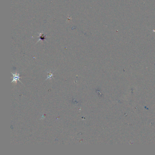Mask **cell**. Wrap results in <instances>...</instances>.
<instances>
[{
  "mask_svg": "<svg viewBox=\"0 0 155 155\" xmlns=\"http://www.w3.org/2000/svg\"><path fill=\"white\" fill-rule=\"evenodd\" d=\"M12 74L13 76V80H12V82H15V83H17V81H19L21 82V83H22V82L20 81L19 79L20 78V77H19V74L18 73H16V74H14L12 73Z\"/></svg>",
  "mask_w": 155,
  "mask_h": 155,
  "instance_id": "6da1fadb",
  "label": "cell"
}]
</instances>
